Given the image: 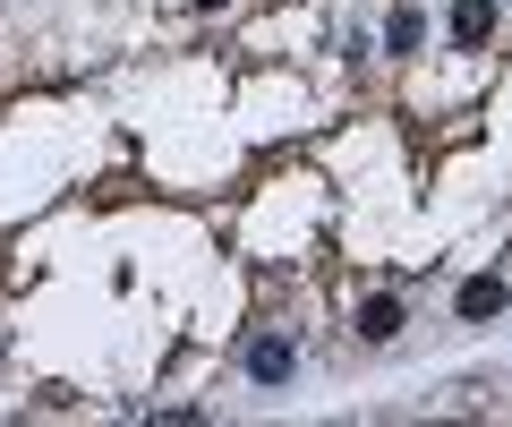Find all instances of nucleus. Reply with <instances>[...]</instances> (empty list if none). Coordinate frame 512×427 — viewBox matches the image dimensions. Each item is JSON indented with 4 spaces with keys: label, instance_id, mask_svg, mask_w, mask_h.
<instances>
[{
    "label": "nucleus",
    "instance_id": "obj_2",
    "mask_svg": "<svg viewBox=\"0 0 512 427\" xmlns=\"http://www.w3.org/2000/svg\"><path fill=\"white\" fill-rule=\"evenodd\" d=\"M453 308H461V325H487V316H504V308H512V282H504V274H470Z\"/></svg>",
    "mask_w": 512,
    "mask_h": 427
},
{
    "label": "nucleus",
    "instance_id": "obj_1",
    "mask_svg": "<svg viewBox=\"0 0 512 427\" xmlns=\"http://www.w3.org/2000/svg\"><path fill=\"white\" fill-rule=\"evenodd\" d=\"M239 376L248 385H265V393H282L299 376V342H291V325H256L248 342H239Z\"/></svg>",
    "mask_w": 512,
    "mask_h": 427
},
{
    "label": "nucleus",
    "instance_id": "obj_3",
    "mask_svg": "<svg viewBox=\"0 0 512 427\" xmlns=\"http://www.w3.org/2000/svg\"><path fill=\"white\" fill-rule=\"evenodd\" d=\"M487 35H495V0H453V43L461 52H478Z\"/></svg>",
    "mask_w": 512,
    "mask_h": 427
},
{
    "label": "nucleus",
    "instance_id": "obj_5",
    "mask_svg": "<svg viewBox=\"0 0 512 427\" xmlns=\"http://www.w3.org/2000/svg\"><path fill=\"white\" fill-rule=\"evenodd\" d=\"M384 43H393V52H419V43H427V18H419V9H393V35H384Z\"/></svg>",
    "mask_w": 512,
    "mask_h": 427
},
{
    "label": "nucleus",
    "instance_id": "obj_4",
    "mask_svg": "<svg viewBox=\"0 0 512 427\" xmlns=\"http://www.w3.org/2000/svg\"><path fill=\"white\" fill-rule=\"evenodd\" d=\"M402 334V299H367L359 308V342H393Z\"/></svg>",
    "mask_w": 512,
    "mask_h": 427
},
{
    "label": "nucleus",
    "instance_id": "obj_6",
    "mask_svg": "<svg viewBox=\"0 0 512 427\" xmlns=\"http://www.w3.org/2000/svg\"><path fill=\"white\" fill-rule=\"evenodd\" d=\"M197 9H222V0H197Z\"/></svg>",
    "mask_w": 512,
    "mask_h": 427
}]
</instances>
